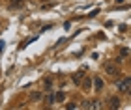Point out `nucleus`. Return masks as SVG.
<instances>
[{"label":"nucleus","instance_id":"1","mask_svg":"<svg viewBox=\"0 0 131 110\" xmlns=\"http://www.w3.org/2000/svg\"><path fill=\"white\" fill-rule=\"evenodd\" d=\"M105 73L107 75H109V77H116V75L118 73H120V69H118V65H116V63H105Z\"/></svg>","mask_w":131,"mask_h":110},{"label":"nucleus","instance_id":"2","mask_svg":"<svg viewBox=\"0 0 131 110\" xmlns=\"http://www.w3.org/2000/svg\"><path fill=\"white\" fill-rule=\"evenodd\" d=\"M92 86H94V90H96V91H101L105 88V82H103V78H101L99 75H96V77L92 78Z\"/></svg>","mask_w":131,"mask_h":110},{"label":"nucleus","instance_id":"3","mask_svg":"<svg viewBox=\"0 0 131 110\" xmlns=\"http://www.w3.org/2000/svg\"><path fill=\"white\" fill-rule=\"evenodd\" d=\"M25 2L26 0H9V9H21L23 6H25Z\"/></svg>","mask_w":131,"mask_h":110},{"label":"nucleus","instance_id":"4","mask_svg":"<svg viewBox=\"0 0 131 110\" xmlns=\"http://www.w3.org/2000/svg\"><path fill=\"white\" fill-rule=\"evenodd\" d=\"M81 86H82V90H84V91H90L92 90V78L90 77H84V78H82V82H81Z\"/></svg>","mask_w":131,"mask_h":110},{"label":"nucleus","instance_id":"5","mask_svg":"<svg viewBox=\"0 0 131 110\" xmlns=\"http://www.w3.org/2000/svg\"><path fill=\"white\" fill-rule=\"evenodd\" d=\"M82 78H84V71H77V73L73 75V84H75V86H81Z\"/></svg>","mask_w":131,"mask_h":110},{"label":"nucleus","instance_id":"6","mask_svg":"<svg viewBox=\"0 0 131 110\" xmlns=\"http://www.w3.org/2000/svg\"><path fill=\"white\" fill-rule=\"evenodd\" d=\"M129 84H131V78L122 80V82L118 84V90H120V91H129Z\"/></svg>","mask_w":131,"mask_h":110},{"label":"nucleus","instance_id":"7","mask_svg":"<svg viewBox=\"0 0 131 110\" xmlns=\"http://www.w3.org/2000/svg\"><path fill=\"white\" fill-rule=\"evenodd\" d=\"M109 106L111 108H120V99L118 97H109Z\"/></svg>","mask_w":131,"mask_h":110},{"label":"nucleus","instance_id":"8","mask_svg":"<svg viewBox=\"0 0 131 110\" xmlns=\"http://www.w3.org/2000/svg\"><path fill=\"white\" fill-rule=\"evenodd\" d=\"M82 106H84V108H101L99 101H88V103H84Z\"/></svg>","mask_w":131,"mask_h":110},{"label":"nucleus","instance_id":"9","mask_svg":"<svg viewBox=\"0 0 131 110\" xmlns=\"http://www.w3.org/2000/svg\"><path fill=\"white\" fill-rule=\"evenodd\" d=\"M43 84H45V90H51L49 86H52V77H45L43 78Z\"/></svg>","mask_w":131,"mask_h":110},{"label":"nucleus","instance_id":"10","mask_svg":"<svg viewBox=\"0 0 131 110\" xmlns=\"http://www.w3.org/2000/svg\"><path fill=\"white\" fill-rule=\"evenodd\" d=\"M54 101H56V97L52 95V93H49V95H45V103H47V105H52V103H54Z\"/></svg>","mask_w":131,"mask_h":110},{"label":"nucleus","instance_id":"11","mask_svg":"<svg viewBox=\"0 0 131 110\" xmlns=\"http://www.w3.org/2000/svg\"><path fill=\"white\" fill-rule=\"evenodd\" d=\"M54 97H56V101H58V103H62V101L66 99V93H64V91H58Z\"/></svg>","mask_w":131,"mask_h":110},{"label":"nucleus","instance_id":"12","mask_svg":"<svg viewBox=\"0 0 131 110\" xmlns=\"http://www.w3.org/2000/svg\"><path fill=\"white\" fill-rule=\"evenodd\" d=\"M30 99H36V101H39V99H41V93H30Z\"/></svg>","mask_w":131,"mask_h":110},{"label":"nucleus","instance_id":"13","mask_svg":"<svg viewBox=\"0 0 131 110\" xmlns=\"http://www.w3.org/2000/svg\"><path fill=\"white\" fill-rule=\"evenodd\" d=\"M66 108H69V110H73V108H79V105H75V103H69V105H66Z\"/></svg>","mask_w":131,"mask_h":110},{"label":"nucleus","instance_id":"14","mask_svg":"<svg viewBox=\"0 0 131 110\" xmlns=\"http://www.w3.org/2000/svg\"><path fill=\"white\" fill-rule=\"evenodd\" d=\"M127 54H129L127 49H122V50H120V56H127Z\"/></svg>","mask_w":131,"mask_h":110},{"label":"nucleus","instance_id":"15","mask_svg":"<svg viewBox=\"0 0 131 110\" xmlns=\"http://www.w3.org/2000/svg\"><path fill=\"white\" fill-rule=\"evenodd\" d=\"M124 2H126V0H114V4H116V6H122Z\"/></svg>","mask_w":131,"mask_h":110}]
</instances>
